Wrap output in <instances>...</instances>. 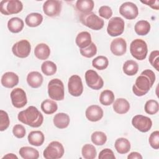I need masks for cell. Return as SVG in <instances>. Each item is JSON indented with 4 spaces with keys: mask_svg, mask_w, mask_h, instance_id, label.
<instances>
[{
    "mask_svg": "<svg viewBox=\"0 0 159 159\" xmlns=\"http://www.w3.org/2000/svg\"><path fill=\"white\" fill-rule=\"evenodd\" d=\"M155 81V75L151 70H145L139 75L132 86V92L137 96L146 94Z\"/></svg>",
    "mask_w": 159,
    "mask_h": 159,
    "instance_id": "obj_1",
    "label": "cell"
},
{
    "mask_svg": "<svg viewBox=\"0 0 159 159\" xmlns=\"http://www.w3.org/2000/svg\"><path fill=\"white\" fill-rule=\"evenodd\" d=\"M17 118L22 123L32 127H39L41 126L43 122V115L34 106H30L26 109L19 112Z\"/></svg>",
    "mask_w": 159,
    "mask_h": 159,
    "instance_id": "obj_2",
    "label": "cell"
},
{
    "mask_svg": "<svg viewBox=\"0 0 159 159\" xmlns=\"http://www.w3.org/2000/svg\"><path fill=\"white\" fill-rule=\"evenodd\" d=\"M80 20L84 25L94 30L101 29L104 25V20L93 12L86 14L81 13Z\"/></svg>",
    "mask_w": 159,
    "mask_h": 159,
    "instance_id": "obj_3",
    "label": "cell"
},
{
    "mask_svg": "<svg viewBox=\"0 0 159 159\" xmlns=\"http://www.w3.org/2000/svg\"><path fill=\"white\" fill-rule=\"evenodd\" d=\"M48 96L54 101H61L65 97L63 82L58 78L51 80L48 84Z\"/></svg>",
    "mask_w": 159,
    "mask_h": 159,
    "instance_id": "obj_4",
    "label": "cell"
},
{
    "mask_svg": "<svg viewBox=\"0 0 159 159\" xmlns=\"http://www.w3.org/2000/svg\"><path fill=\"white\" fill-rule=\"evenodd\" d=\"M130 52L132 56L138 60L145 59L148 53L147 43L140 39L134 40L130 45Z\"/></svg>",
    "mask_w": 159,
    "mask_h": 159,
    "instance_id": "obj_5",
    "label": "cell"
},
{
    "mask_svg": "<svg viewBox=\"0 0 159 159\" xmlns=\"http://www.w3.org/2000/svg\"><path fill=\"white\" fill-rule=\"evenodd\" d=\"M22 9L23 4L19 0H2L0 2V12L6 16L17 14Z\"/></svg>",
    "mask_w": 159,
    "mask_h": 159,
    "instance_id": "obj_6",
    "label": "cell"
},
{
    "mask_svg": "<svg viewBox=\"0 0 159 159\" xmlns=\"http://www.w3.org/2000/svg\"><path fill=\"white\" fill-rule=\"evenodd\" d=\"M65 150L63 145L58 141H52L43 150V155L46 159H58L63 157Z\"/></svg>",
    "mask_w": 159,
    "mask_h": 159,
    "instance_id": "obj_7",
    "label": "cell"
},
{
    "mask_svg": "<svg viewBox=\"0 0 159 159\" xmlns=\"http://www.w3.org/2000/svg\"><path fill=\"white\" fill-rule=\"evenodd\" d=\"M124 28V20L121 17H114L108 22L107 32L111 37H117L123 33Z\"/></svg>",
    "mask_w": 159,
    "mask_h": 159,
    "instance_id": "obj_8",
    "label": "cell"
},
{
    "mask_svg": "<svg viewBox=\"0 0 159 159\" xmlns=\"http://www.w3.org/2000/svg\"><path fill=\"white\" fill-rule=\"evenodd\" d=\"M85 80L88 86L94 90L101 89L104 85L102 78L93 70H88L86 71Z\"/></svg>",
    "mask_w": 159,
    "mask_h": 159,
    "instance_id": "obj_9",
    "label": "cell"
},
{
    "mask_svg": "<svg viewBox=\"0 0 159 159\" xmlns=\"http://www.w3.org/2000/svg\"><path fill=\"white\" fill-rule=\"evenodd\" d=\"M31 51V45L30 42L25 39L20 40L15 43L12 47L13 54L17 57L24 58L27 57Z\"/></svg>",
    "mask_w": 159,
    "mask_h": 159,
    "instance_id": "obj_10",
    "label": "cell"
},
{
    "mask_svg": "<svg viewBox=\"0 0 159 159\" xmlns=\"http://www.w3.org/2000/svg\"><path fill=\"white\" fill-rule=\"evenodd\" d=\"M69 93L75 97H78L83 92V85L81 78L77 75L71 76L68 82Z\"/></svg>",
    "mask_w": 159,
    "mask_h": 159,
    "instance_id": "obj_11",
    "label": "cell"
},
{
    "mask_svg": "<svg viewBox=\"0 0 159 159\" xmlns=\"http://www.w3.org/2000/svg\"><path fill=\"white\" fill-rule=\"evenodd\" d=\"M132 124L138 130L142 132H147L151 129L152 121L148 117L139 114L133 117Z\"/></svg>",
    "mask_w": 159,
    "mask_h": 159,
    "instance_id": "obj_12",
    "label": "cell"
},
{
    "mask_svg": "<svg viewBox=\"0 0 159 159\" xmlns=\"http://www.w3.org/2000/svg\"><path fill=\"white\" fill-rule=\"evenodd\" d=\"M10 96L13 106L16 108H22L27 103L26 93L22 88H17L12 89Z\"/></svg>",
    "mask_w": 159,
    "mask_h": 159,
    "instance_id": "obj_13",
    "label": "cell"
},
{
    "mask_svg": "<svg viewBox=\"0 0 159 159\" xmlns=\"http://www.w3.org/2000/svg\"><path fill=\"white\" fill-rule=\"evenodd\" d=\"M61 10V1L57 0H47L43 4V11L48 17H57Z\"/></svg>",
    "mask_w": 159,
    "mask_h": 159,
    "instance_id": "obj_14",
    "label": "cell"
},
{
    "mask_svg": "<svg viewBox=\"0 0 159 159\" xmlns=\"http://www.w3.org/2000/svg\"><path fill=\"white\" fill-rule=\"evenodd\" d=\"M119 13L124 18L132 20L139 14V9L135 4L132 2H125L119 7Z\"/></svg>",
    "mask_w": 159,
    "mask_h": 159,
    "instance_id": "obj_15",
    "label": "cell"
},
{
    "mask_svg": "<svg viewBox=\"0 0 159 159\" xmlns=\"http://www.w3.org/2000/svg\"><path fill=\"white\" fill-rule=\"evenodd\" d=\"M111 52L116 56L124 55L127 50V43L123 38H116L114 39L110 45Z\"/></svg>",
    "mask_w": 159,
    "mask_h": 159,
    "instance_id": "obj_16",
    "label": "cell"
},
{
    "mask_svg": "<svg viewBox=\"0 0 159 159\" xmlns=\"http://www.w3.org/2000/svg\"><path fill=\"white\" fill-rule=\"evenodd\" d=\"M103 110L98 105H91L86 109L85 115L88 120L91 122L100 120L103 117Z\"/></svg>",
    "mask_w": 159,
    "mask_h": 159,
    "instance_id": "obj_17",
    "label": "cell"
},
{
    "mask_svg": "<svg viewBox=\"0 0 159 159\" xmlns=\"http://www.w3.org/2000/svg\"><path fill=\"white\" fill-rule=\"evenodd\" d=\"M19 76L17 74L12 71L4 73L1 77V84L7 88H12L19 83Z\"/></svg>",
    "mask_w": 159,
    "mask_h": 159,
    "instance_id": "obj_18",
    "label": "cell"
},
{
    "mask_svg": "<svg viewBox=\"0 0 159 159\" xmlns=\"http://www.w3.org/2000/svg\"><path fill=\"white\" fill-rule=\"evenodd\" d=\"M43 80L42 75L38 71H31L27 76V82L33 88H37L41 86Z\"/></svg>",
    "mask_w": 159,
    "mask_h": 159,
    "instance_id": "obj_19",
    "label": "cell"
},
{
    "mask_svg": "<svg viewBox=\"0 0 159 159\" xmlns=\"http://www.w3.org/2000/svg\"><path fill=\"white\" fill-rule=\"evenodd\" d=\"M53 124L55 127L62 129L66 128L70 124V119L69 116L63 112H60L55 115L53 119Z\"/></svg>",
    "mask_w": 159,
    "mask_h": 159,
    "instance_id": "obj_20",
    "label": "cell"
},
{
    "mask_svg": "<svg viewBox=\"0 0 159 159\" xmlns=\"http://www.w3.org/2000/svg\"><path fill=\"white\" fill-rule=\"evenodd\" d=\"M75 42L80 48H85L91 43V34L86 31L80 32L75 39Z\"/></svg>",
    "mask_w": 159,
    "mask_h": 159,
    "instance_id": "obj_21",
    "label": "cell"
},
{
    "mask_svg": "<svg viewBox=\"0 0 159 159\" xmlns=\"http://www.w3.org/2000/svg\"><path fill=\"white\" fill-rule=\"evenodd\" d=\"M50 54V49L48 45L40 43L37 45L34 49V55L39 60H47Z\"/></svg>",
    "mask_w": 159,
    "mask_h": 159,
    "instance_id": "obj_22",
    "label": "cell"
},
{
    "mask_svg": "<svg viewBox=\"0 0 159 159\" xmlns=\"http://www.w3.org/2000/svg\"><path fill=\"white\" fill-rule=\"evenodd\" d=\"M29 143L34 146H41L45 140V137L42 132L40 130H35L30 132L27 137Z\"/></svg>",
    "mask_w": 159,
    "mask_h": 159,
    "instance_id": "obj_23",
    "label": "cell"
},
{
    "mask_svg": "<svg viewBox=\"0 0 159 159\" xmlns=\"http://www.w3.org/2000/svg\"><path fill=\"white\" fill-rule=\"evenodd\" d=\"M113 109L116 113L124 114L129 111L130 104L127 99L124 98H118L113 104Z\"/></svg>",
    "mask_w": 159,
    "mask_h": 159,
    "instance_id": "obj_24",
    "label": "cell"
},
{
    "mask_svg": "<svg viewBox=\"0 0 159 159\" xmlns=\"http://www.w3.org/2000/svg\"><path fill=\"white\" fill-rule=\"evenodd\" d=\"M114 147L119 154H125L130 150V143L127 139L121 137L116 140Z\"/></svg>",
    "mask_w": 159,
    "mask_h": 159,
    "instance_id": "obj_25",
    "label": "cell"
},
{
    "mask_svg": "<svg viewBox=\"0 0 159 159\" xmlns=\"http://www.w3.org/2000/svg\"><path fill=\"white\" fill-rule=\"evenodd\" d=\"M76 8L81 14L92 12L94 3L93 0H78L76 2Z\"/></svg>",
    "mask_w": 159,
    "mask_h": 159,
    "instance_id": "obj_26",
    "label": "cell"
},
{
    "mask_svg": "<svg viewBox=\"0 0 159 159\" xmlns=\"http://www.w3.org/2000/svg\"><path fill=\"white\" fill-rule=\"evenodd\" d=\"M24 21L19 17H12L7 22V28L12 33H19L24 28Z\"/></svg>",
    "mask_w": 159,
    "mask_h": 159,
    "instance_id": "obj_27",
    "label": "cell"
},
{
    "mask_svg": "<svg viewBox=\"0 0 159 159\" xmlns=\"http://www.w3.org/2000/svg\"><path fill=\"white\" fill-rule=\"evenodd\" d=\"M42 21V15L37 12H32L28 14L25 19L26 25L30 27H35L40 25Z\"/></svg>",
    "mask_w": 159,
    "mask_h": 159,
    "instance_id": "obj_28",
    "label": "cell"
},
{
    "mask_svg": "<svg viewBox=\"0 0 159 159\" xmlns=\"http://www.w3.org/2000/svg\"><path fill=\"white\" fill-rule=\"evenodd\" d=\"M19 155L24 159H37L39 153L37 150L30 147H22L19 149Z\"/></svg>",
    "mask_w": 159,
    "mask_h": 159,
    "instance_id": "obj_29",
    "label": "cell"
},
{
    "mask_svg": "<svg viewBox=\"0 0 159 159\" xmlns=\"http://www.w3.org/2000/svg\"><path fill=\"white\" fill-rule=\"evenodd\" d=\"M122 70L125 75L128 76H134L138 72L139 65L134 60H129L124 62Z\"/></svg>",
    "mask_w": 159,
    "mask_h": 159,
    "instance_id": "obj_30",
    "label": "cell"
},
{
    "mask_svg": "<svg viewBox=\"0 0 159 159\" xmlns=\"http://www.w3.org/2000/svg\"><path fill=\"white\" fill-rule=\"evenodd\" d=\"M57 109L58 105L53 100L47 99L41 103V109L46 114H52L57 111Z\"/></svg>",
    "mask_w": 159,
    "mask_h": 159,
    "instance_id": "obj_31",
    "label": "cell"
},
{
    "mask_svg": "<svg viewBox=\"0 0 159 159\" xmlns=\"http://www.w3.org/2000/svg\"><path fill=\"white\" fill-rule=\"evenodd\" d=\"M134 30L139 35H145L150 30V24L147 20H140L135 24Z\"/></svg>",
    "mask_w": 159,
    "mask_h": 159,
    "instance_id": "obj_32",
    "label": "cell"
},
{
    "mask_svg": "<svg viewBox=\"0 0 159 159\" xmlns=\"http://www.w3.org/2000/svg\"><path fill=\"white\" fill-rule=\"evenodd\" d=\"M114 93L109 89H106L101 92L99 96V101L104 106H110L114 101Z\"/></svg>",
    "mask_w": 159,
    "mask_h": 159,
    "instance_id": "obj_33",
    "label": "cell"
},
{
    "mask_svg": "<svg viewBox=\"0 0 159 159\" xmlns=\"http://www.w3.org/2000/svg\"><path fill=\"white\" fill-rule=\"evenodd\" d=\"M81 154L85 159H94L96 158L97 152L94 145L91 144H85L81 149Z\"/></svg>",
    "mask_w": 159,
    "mask_h": 159,
    "instance_id": "obj_34",
    "label": "cell"
},
{
    "mask_svg": "<svg viewBox=\"0 0 159 159\" xmlns=\"http://www.w3.org/2000/svg\"><path fill=\"white\" fill-rule=\"evenodd\" d=\"M57 70V65L52 61H45L41 65V70L46 76L53 75Z\"/></svg>",
    "mask_w": 159,
    "mask_h": 159,
    "instance_id": "obj_35",
    "label": "cell"
},
{
    "mask_svg": "<svg viewBox=\"0 0 159 159\" xmlns=\"http://www.w3.org/2000/svg\"><path fill=\"white\" fill-rule=\"evenodd\" d=\"M108 65L109 60L107 58L102 55L96 57L92 61L93 66L99 70H103L106 69L108 66Z\"/></svg>",
    "mask_w": 159,
    "mask_h": 159,
    "instance_id": "obj_36",
    "label": "cell"
},
{
    "mask_svg": "<svg viewBox=\"0 0 159 159\" xmlns=\"http://www.w3.org/2000/svg\"><path fill=\"white\" fill-rule=\"evenodd\" d=\"M91 139L94 145H102L107 141V136L103 132L95 131L91 134Z\"/></svg>",
    "mask_w": 159,
    "mask_h": 159,
    "instance_id": "obj_37",
    "label": "cell"
},
{
    "mask_svg": "<svg viewBox=\"0 0 159 159\" xmlns=\"http://www.w3.org/2000/svg\"><path fill=\"white\" fill-rule=\"evenodd\" d=\"M144 109L146 113L150 115H153L158 112L159 109L158 102L154 99L147 101L145 104Z\"/></svg>",
    "mask_w": 159,
    "mask_h": 159,
    "instance_id": "obj_38",
    "label": "cell"
},
{
    "mask_svg": "<svg viewBox=\"0 0 159 159\" xmlns=\"http://www.w3.org/2000/svg\"><path fill=\"white\" fill-rule=\"evenodd\" d=\"M80 52L83 57L86 58H91L94 57L97 53V47L94 43H91L85 48H80Z\"/></svg>",
    "mask_w": 159,
    "mask_h": 159,
    "instance_id": "obj_39",
    "label": "cell"
},
{
    "mask_svg": "<svg viewBox=\"0 0 159 159\" xmlns=\"http://www.w3.org/2000/svg\"><path fill=\"white\" fill-rule=\"evenodd\" d=\"M10 120L8 114L3 111H0V130L1 132L6 130L9 126Z\"/></svg>",
    "mask_w": 159,
    "mask_h": 159,
    "instance_id": "obj_40",
    "label": "cell"
},
{
    "mask_svg": "<svg viewBox=\"0 0 159 159\" xmlns=\"http://www.w3.org/2000/svg\"><path fill=\"white\" fill-rule=\"evenodd\" d=\"M150 63L152 66L156 69V70H159V51L154 50L152 51L149 56L148 58Z\"/></svg>",
    "mask_w": 159,
    "mask_h": 159,
    "instance_id": "obj_41",
    "label": "cell"
},
{
    "mask_svg": "<svg viewBox=\"0 0 159 159\" xmlns=\"http://www.w3.org/2000/svg\"><path fill=\"white\" fill-rule=\"evenodd\" d=\"M149 143L154 149L159 148V131L156 130L153 132L149 137Z\"/></svg>",
    "mask_w": 159,
    "mask_h": 159,
    "instance_id": "obj_42",
    "label": "cell"
},
{
    "mask_svg": "<svg viewBox=\"0 0 159 159\" xmlns=\"http://www.w3.org/2000/svg\"><path fill=\"white\" fill-rule=\"evenodd\" d=\"M12 133L18 139H22L25 135L26 132L25 127L22 125L16 124L12 128Z\"/></svg>",
    "mask_w": 159,
    "mask_h": 159,
    "instance_id": "obj_43",
    "label": "cell"
},
{
    "mask_svg": "<svg viewBox=\"0 0 159 159\" xmlns=\"http://www.w3.org/2000/svg\"><path fill=\"white\" fill-rule=\"evenodd\" d=\"M99 16L106 19H109L112 16V11L108 6H102L99 9Z\"/></svg>",
    "mask_w": 159,
    "mask_h": 159,
    "instance_id": "obj_44",
    "label": "cell"
},
{
    "mask_svg": "<svg viewBox=\"0 0 159 159\" xmlns=\"http://www.w3.org/2000/svg\"><path fill=\"white\" fill-rule=\"evenodd\" d=\"M99 159H115L116 157L112 150L109 148H104L99 152Z\"/></svg>",
    "mask_w": 159,
    "mask_h": 159,
    "instance_id": "obj_45",
    "label": "cell"
},
{
    "mask_svg": "<svg viewBox=\"0 0 159 159\" xmlns=\"http://www.w3.org/2000/svg\"><path fill=\"white\" fill-rule=\"evenodd\" d=\"M143 4H145L153 9L158 10L159 9V1L158 0H146V1H140Z\"/></svg>",
    "mask_w": 159,
    "mask_h": 159,
    "instance_id": "obj_46",
    "label": "cell"
},
{
    "mask_svg": "<svg viewBox=\"0 0 159 159\" xmlns=\"http://www.w3.org/2000/svg\"><path fill=\"white\" fill-rule=\"evenodd\" d=\"M142 156L140 153L137 152H131L129 155L127 156L128 159H142Z\"/></svg>",
    "mask_w": 159,
    "mask_h": 159,
    "instance_id": "obj_47",
    "label": "cell"
},
{
    "mask_svg": "<svg viewBox=\"0 0 159 159\" xmlns=\"http://www.w3.org/2000/svg\"><path fill=\"white\" fill-rule=\"evenodd\" d=\"M2 158V159H4V158H9H9L10 159H15V158H16V159H17L18 157L16 155H14L13 153H7V155H4Z\"/></svg>",
    "mask_w": 159,
    "mask_h": 159,
    "instance_id": "obj_48",
    "label": "cell"
}]
</instances>
